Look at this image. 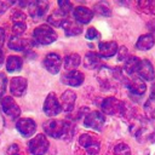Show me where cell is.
Segmentation results:
<instances>
[{
    "mask_svg": "<svg viewBox=\"0 0 155 155\" xmlns=\"http://www.w3.org/2000/svg\"><path fill=\"white\" fill-rule=\"evenodd\" d=\"M61 27L63 28L67 36H75V35H79L82 31L81 25L74 19H67L65 18Z\"/></svg>",
    "mask_w": 155,
    "mask_h": 155,
    "instance_id": "obj_16",
    "label": "cell"
},
{
    "mask_svg": "<svg viewBox=\"0 0 155 155\" xmlns=\"http://www.w3.org/2000/svg\"><path fill=\"white\" fill-rule=\"evenodd\" d=\"M62 81L69 86H80L84 82V75H82V73H80L78 70H73V71L67 73L62 78Z\"/></svg>",
    "mask_w": 155,
    "mask_h": 155,
    "instance_id": "obj_17",
    "label": "cell"
},
{
    "mask_svg": "<svg viewBox=\"0 0 155 155\" xmlns=\"http://www.w3.org/2000/svg\"><path fill=\"white\" fill-rule=\"evenodd\" d=\"M122 102L119 101L117 98L115 97H107L103 99L102 104H101V108H102V111L104 114H108V115H115V114H119V113H122Z\"/></svg>",
    "mask_w": 155,
    "mask_h": 155,
    "instance_id": "obj_6",
    "label": "cell"
},
{
    "mask_svg": "<svg viewBox=\"0 0 155 155\" xmlns=\"http://www.w3.org/2000/svg\"><path fill=\"white\" fill-rule=\"evenodd\" d=\"M44 131L52 138H61L70 133V124L63 120H50L44 124Z\"/></svg>",
    "mask_w": 155,
    "mask_h": 155,
    "instance_id": "obj_1",
    "label": "cell"
},
{
    "mask_svg": "<svg viewBox=\"0 0 155 155\" xmlns=\"http://www.w3.org/2000/svg\"><path fill=\"white\" fill-rule=\"evenodd\" d=\"M5 35H6L5 30H4L2 28H0V45L4 42V40H5Z\"/></svg>",
    "mask_w": 155,
    "mask_h": 155,
    "instance_id": "obj_38",
    "label": "cell"
},
{
    "mask_svg": "<svg viewBox=\"0 0 155 155\" xmlns=\"http://www.w3.org/2000/svg\"><path fill=\"white\" fill-rule=\"evenodd\" d=\"M94 11L96 13H98L99 16H110L111 15V11L110 8L107 6L105 2H98L94 5Z\"/></svg>",
    "mask_w": 155,
    "mask_h": 155,
    "instance_id": "obj_31",
    "label": "cell"
},
{
    "mask_svg": "<svg viewBox=\"0 0 155 155\" xmlns=\"http://www.w3.org/2000/svg\"><path fill=\"white\" fill-rule=\"evenodd\" d=\"M99 56L101 57H111L116 53L117 51V44L115 41H108V42H99Z\"/></svg>",
    "mask_w": 155,
    "mask_h": 155,
    "instance_id": "obj_20",
    "label": "cell"
},
{
    "mask_svg": "<svg viewBox=\"0 0 155 155\" xmlns=\"http://www.w3.org/2000/svg\"><path fill=\"white\" fill-rule=\"evenodd\" d=\"M16 128L23 137H30L36 131V124L29 117H22L16 122Z\"/></svg>",
    "mask_w": 155,
    "mask_h": 155,
    "instance_id": "obj_11",
    "label": "cell"
},
{
    "mask_svg": "<svg viewBox=\"0 0 155 155\" xmlns=\"http://www.w3.org/2000/svg\"><path fill=\"white\" fill-rule=\"evenodd\" d=\"M102 63V58L98 53L91 51V52H87L85 58H84V65L87 68V69H94V68H98Z\"/></svg>",
    "mask_w": 155,
    "mask_h": 155,
    "instance_id": "obj_22",
    "label": "cell"
},
{
    "mask_svg": "<svg viewBox=\"0 0 155 155\" xmlns=\"http://www.w3.org/2000/svg\"><path fill=\"white\" fill-rule=\"evenodd\" d=\"M144 111L149 119L155 120V99L149 98L147 101V103L144 104Z\"/></svg>",
    "mask_w": 155,
    "mask_h": 155,
    "instance_id": "obj_28",
    "label": "cell"
},
{
    "mask_svg": "<svg viewBox=\"0 0 155 155\" xmlns=\"http://www.w3.org/2000/svg\"><path fill=\"white\" fill-rule=\"evenodd\" d=\"M27 90V80L22 76H15L10 81V91L16 97H22Z\"/></svg>",
    "mask_w": 155,
    "mask_h": 155,
    "instance_id": "obj_13",
    "label": "cell"
},
{
    "mask_svg": "<svg viewBox=\"0 0 155 155\" xmlns=\"http://www.w3.org/2000/svg\"><path fill=\"white\" fill-rule=\"evenodd\" d=\"M23 61L21 57L18 56H10L6 61V69L10 73H15V71H19L22 68Z\"/></svg>",
    "mask_w": 155,
    "mask_h": 155,
    "instance_id": "obj_25",
    "label": "cell"
},
{
    "mask_svg": "<svg viewBox=\"0 0 155 155\" xmlns=\"http://www.w3.org/2000/svg\"><path fill=\"white\" fill-rule=\"evenodd\" d=\"M75 99H76V94L75 92H73L71 90H67L63 92L62 94V110L64 111H70L73 110L74 108V104H75Z\"/></svg>",
    "mask_w": 155,
    "mask_h": 155,
    "instance_id": "obj_19",
    "label": "cell"
},
{
    "mask_svg": "<svg viewBox=\"0 0 155 155\" xmlns=\"http://www.w3.org/2000/svg\"><path fill=\"white\" fill-rule=\"evenodd\" d=\"M138 5H139V7L144 12L155 15V0H151V1H140Z\"/></svg>",
    "mask_w": 155,
    "mask_h": 155,
    "instance_id": "obj_32",
    "label": "cell"
},
{
    "mask_svg": "<svg viewBox=\"0 0 155 155\" xmlns=\"http://www.w3.org/2000/svg\"><path fill=\"white\" fill-rule=\"evenodd\" d=\"M61 111H62V107H61V104H59L56 94L54 93H50L46 97L45 103H44V113L47 116L52 117V116L58 115Z\"/></svg>",
    "mask_w": 155,
    "mask_h": 155,
    "instance_id": "obj_7",
    "label": "cell"
},
{
    "mask_svg": "<svg viewBox=\"0 0 155 155\" xmlns=\"http://www.w3.org/2000/svg\"><path fill=\"white\" fill-rule=\"evenodd\" d=\"M27 29L25 22L24 21H16L13 22V27H12V33L15 34V36H19L22 35Z\"/></svg>",
    "mask_w": 155,
    "mask_h": 155,
    "instance_id": "obj_29",
    "label": "cell"
},
{
    "mask_svg": "<svg viewBox=\"0 0 155 155\" xmlns=\"http://www.w3.org/2000/svg\"><path fill=\"white\" fill-rule=\"evenodd\" d=\"M114 155H131V148L126 143H119L114 148Z\"/></svg>",
    "mask_w": 155,
    "mask_h": 155,
    "instance_id": "obj_30",
    "label": "cell"
},
{
    "mask_svg": "<svg viewBox=\"0 0 155 155\" xmlns=\"http://www.w3.org/2000/svg\"><path fill=\"white\" fill-rule=\"evenodd\" d=\"M138 74L140 76V79H144L147 81H153L155 78V71L153 68V64L148 61V59H143L139 63V68H138Z\"/></svg>",
    "mask_w": 155,
    "mask_h": 155,
    "instance_id": "obj_14",
    "label": "cell"
},
{
    "mask_svg": "<svg viewBox=\"0 0 155 155\" xmlns=\"http://www.w3.org/2000/svg\"><path fill=\"white\" fill-rule=\"evenodd\" d=\"M139 63H140V59L136 56H131V57H127V59L125 61V64H124V68H125V71L127 74H133L138 70L139 68Z\"/></svg>",
    "mask_w": 155,
    "mask_h": 155,
    "instance_id": "obj_26",
    "label": "cell"
},
{
    "mask_svg": "<svg viewBox=\"0 0 155 155\" xmlns=\"http://www.w3.org/2000/svg\"><path fill=\"white\" fill-rule=\"evenodd\" d=\"M17 150H18V147H17L16 144H12V145L8 148V150H7V154H8V155L17 154Z\"/></svg>",
    "mask_w": 155,
    "mask_h": 155,
    "instance_id": "obj_37",
    "label": "cell"
},
{
    "mask_svg": "<svg viewBox=\"0 0 155 155\" xmlns=\"http://www.w3.org/2000/svg\"><path fill=\"white\" fill-rule=\"evenodd\" d=\"M93 17V12L85 6H78L74 10V18L79 24H86L88 23Z\"/></svg>",
    "mask_w": 155,
    "mask_h": 155,
    "instance_id": "obj_15",
    "label": "cell"
},
{
    "mask_svg": "<svg viewBox=\"0 0 155 155\" xmlns=\"http://www.w3.org/2000/svg\"><path fill=\"white\" fill-rule=\"evenodd\" d=\"M80 63H81V59L78 53H70L64 58V68L69 71L75 70L80 65Z\"/></svg>",
    "mask_w": 155,
    "mask_h": 155,
    "instance_id": "obj_23",
    "label": "cell"
},
{
    "mask_svg": "<svg viewBox=\"0 0 155 155\" xmlns=\"http://www.w3.org/2000/svg\"><path fill=\"white\" fill-rule=\"evenodd\" d=\"M85 36H86L87 40H94V39H98L99 38V33L97 31L96 28H88Z\"/></svg>",
    "mask_w": 155,
    "mask_h": 155,
    "instance_id": "obj_34",
    "label": "cell"
},
{
    "mask_svg": "<svg viewBox=\"0 0 155 155\" xmlns=\"http://www.w3.org/2000/svg\"><path fill=\"white\" fill-rule=\"evenodd\" d=\"M126 54H127V48H126L125 46H122V47L120 48V51H119V56H117V59H119V61H122V59H125Z\"/></svg>",
    "mask_w": 155,
    "mask_h": 155,
    "instance_id": "obj_36",
    "label": "cell"
},
{
    "mask_svg": "<svg viewBox=\"0 0 155 155\" xmlns=\"http://www.w3.org/2000/svg\"><path fill=\"white\" fill-rule=\"evenodd\" d=\"M47 8H48V2L47 1H44V0H41V1H31L28 5L29 15L31 16V18L34 21L41 19L45 16Z\"/></svg>",
    "mask_w": 155,
    "mask_h": 155,
    "instance_id": "obj_10",
    "label": "cell"
},
{
    "mask_svg": "<svg viewBox=\"0 0 155 155\" xmlns=\"http://www.w3.org/2000/svg\"><path fill=\"white\" fill-rule=\"evenodd\" d=\"M97 78H98L99 84L103 87L111 88L115 85L116 81H119V80L122 79V74H121V71L117 68L110 69L108 67H101V69L98 70Z\"/></svg>",
    "mask_w": 155,
    "mask_h": 155,
    "instance_id": "obj_2",
    "label": "cell"
},
{
    "mask_svg": "<svg viewBox=\"0 0 155 155\" xmlns=\"http://www.w3.org/2000/svg\"><path fill=\"white\" fill-rule=\"evenodd\" d=\"M64 19H65V15L61 10H57V11H54L48 17L47 21H48L50 24H53V27H59V25H62V23L64 22Z\"/></svg>",
    "mask_w": 155,
    "mask_h": 155,
    "instance_id": "obj_27",
    "label": "cell"
},
{
    "mask_svg": "<svg viewBox=\"0 0 155 155\" xmlns=\"http://www.w3.org/2000/svg\"><path fill=\"white\" fill-rule=\"evenodd\" d=\"M2 62V51H1V48H0V63Z\"/></svg>",
    "mask_w": 155,
    "mask_h": 155,
    "instance_id": "obj_40",
    "label": "cell"
},
{
    "mask_svg": "<svg viewBox=\"0 0 155 155\" xmlns=\"http://www.w3.org/2000/svg\"><path fill=\"white\" fill-rule=\"evenodd\" d=\"M6 84H7L6 75L4 73H0V97H2L6 91Z\"/></svg>",
    "mask_w": 155,
    "mask_h": 155,
    "instance_id": "obj_35",
    "label": "cell"
},
{
    "mask_svg": "<svg viewBox=\"0 0 155 155\" xmlns=\"http://www.w3.org/2000/svg\"><path fill=\"white\" fill-rule=\"evenodd\" d=\"M155 44V38L153 34H143L138 38L136 42V47L140 51H147L150 50Z\"/></svg>",
    "mask_w": 155,
    "mask_h": 155,
    "instance_id": "obj_21",
    "label": "cell"
},
{
    "mask_svg": "<svg viewBox=\"0 0 155 155\" xmlns=\"http://www.w3.org/2000/svg\"><path fill=\"white\" fill-rule=\"evenodd\" d=\"M8 47L11 50H15V51H23V50H27V47L30 45L29 41L27 40H23L18 36H12L10 40H8Z\"/></svg>",
    "mask_w": 155,
    "mask_h": 155,
    "instance_id": "obj_24",
    "label": "cell"
},
{
    "mask_svg": "<svg viewBox=\"0 0 155 155\" xmlns=\"http://www.w3.org/2000/svg\"><path fill=\"white\" fill-rule=\"evenodd\" d=\"M0 105H1L2 111H4L7 116H10V117H12V119L18 117L19 114H21V109H19V107L17 105V103L13 101L12 97H6V96L2 97L1 101H0Z\"/></svg>",
    "mask_w": 155,
    "mask_h": 155,
    "instance_id": "obj_8",
    "label": "cell"
},
{
    "mask_svg": "<svg viewBox=\"0 0 155 155\" xmlns=\"http://www.w3.org/2000/svg\"><path fill=\"white\" fill-rule=\"evenodd\" d=\"M127 87L131 91V93H133L136 96H142L147 91V86L140 78H132L127 82Z\"/></svg>",
    "mask_w": 155,
    "mask_h": 155,
    "instance_id": "obj_18",
    "label": "cell"
},
{
    "mask_svg": "<svg viewBox=\"0 0 155 155\" xmlns=\"http://www.w3.org/2000/svg\"><path fill=\"white\" fill-rule=\"evenodd\" d=\"M13 155H19V154H18V153H17V154H13Z\"/></svg>",
    "mask_w": 155,
    "mask_h": 155,
    "instance_id": "obj_41",
    "label": "cell"
},
{
    "mask_svg": "<svg viewBox=\"0 0 155 155\" xmlns=\"http://www.w3.org/2000/svg\"><path fill=\"white\" fill-rule=\"evenodd\" d=\"M104 115L101 113V111H91L88 113L85 119H84V126L87 127V128H92V130H96V131H101L103 125H104Z\"/></svg>",
    "mask_w": 155,
    "mask_h": 155,
    "instance_id": "obj_5",
    "label": "cell"
},
{
    "mask_svg": "<svg viewBox=\"0 0 155 155\" xmlns=\"http://www.w3.org/2000/svg\"><path fill=\"white\" fill-rule=\"evenodd\" d=\"M61 65H62V58L57 53L51 52L46 54L44 59V67L47 71H50L51 74H57L61 69Z\"/></svg>",
    "mask_w": 155,
    "mask_h": 155,
    "instance_id": "obj_12",
    "label": "cell"
},
{
    "mask_svg": "<svg viewBox=\"0 0 155 155\" xmlns=\"http://www.w3.org/2000/svg\"><path fill=\"white\" fill-rule=\"evenodd\" d=\"M79 143H80V145L82 148L86 149V151L90 155H96L99 151V148H101L99 147V142L94 137H92L91 134H88V133L81 134L80 138H79Z\"/></svg>",
    "mask_w": 155,
    "mask_h": 155,
    "instance_id": "obj_9",
    "label": "cell"
},
{
    "mask_svg": "<svg viewBox=\"0 0 155 155\" xmlns=\"http://www.w3.org/2000/svg\"><path fill=\"white\" fill-rule=\"evenodd\" d=\"M48 145H50L48 144V140H47L46 136H44V134H36L28 143L29 151L33 155H44L47 151Z\"/></svg>",
    "mask_w": 155,
    "mask_h": 155,
    "instance_id": "obj_4",
    "label": "cell"
},
{
    "mask_svg": "<svg viewBox=\"0 0 155 155\" xmlns=\"http://www.w3.org/2000/svg\"><path fill=\"white\" fill-rule=\"evenodd\" d=\"M150 98L155 99V85L153 86V90H151V96H150Z\"/></svg>",
    "mask_w": 155,
    "mask_h": 155,
    "instance_id": "obj_39",
    "label": "cell"
},
{
    "mask_svg": "<svg viewBox=\"0 0 155 155\" xmlns=\"http://www.w3.org/2000/svg\"><path fill=\"white\" fill-rule=\"evenodd\" d=\"M33 36L38 44L50 45L57 40V33L48 25H40L34 29Z\"/></svg>",
    "mask_w": 155,
    "mask_h": 155,
    "instance_id": "obj_3",
    "label": "cell"
},
{
    "mask_svg": "<svg viewBox=\"0 0 155 155\" xmlns=\"http://www.w3.org/2000/svg\"><path fill=\"white\" fill-rule=\"evenodd\" d=\"M58 5H59V7H61V11H62L64 15L69 13V12L71 11V8H73V4H71L70 1H68V0H59V1H58Z\"/></svg>",
    "mask_w": 155,
    "mask_h": 155,
    "instance_id": "obj_33",
    "label": "cell"
}]
</instances>
